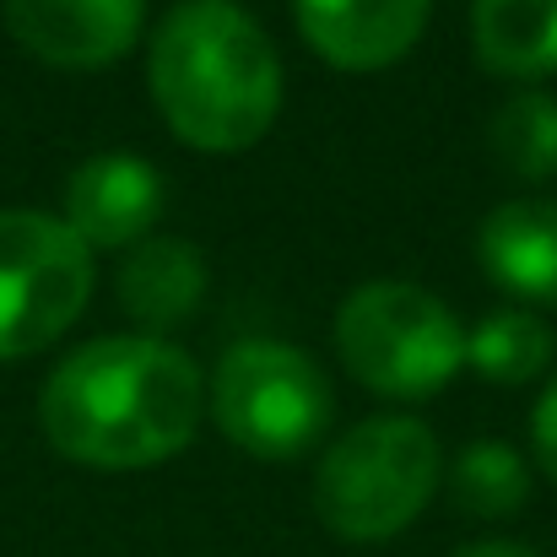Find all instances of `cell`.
<instances>
[{
    "label": "cell",
    "instance_id": "1",
    "mask_svg": "<svg viewBox=\"0 0 557 557\" xmlns=\"http://www.w3.org/2000/svg\"><path fill=\"white\" fill-rule=\"evenodd\" d=\"M206 384L185 347L163 336H98L44 379L38 422L54 455L92 471H141L195 438Z\"/></svg>",
    "mask_w": 557,
    "mask_h": 557
},
{
    "label": "cell",
    "instance_id": "2",
    "mask_svg": "<svg viewBox=\"0 0 557 557\" xmlns=\"http://www.w3.org/2000/svg\"><path fill=\"white\" fill-rule=\"evenodd\" d=\"M163 125L195 152L255 147L282 109V54L238 0H185L147 49Z\"/></svg>",
    "mask_w": 557,
    "mask_h": 557
},
{
    "label": "cell",
    "instance_id": "3",
    "mask_svg": "<svg viewBox=\"0 0 557 557\" xmlns=\"http://www.w3.org/2000/svg\"><path fill=\"white\" fill-rule=\"evenodd\" d=\"M438 482L444 455L422 417H369L320 455L314 509L342 542H389L433 504Z\"/></svg>",
    "mask_w": 557,
    "mask_h": 557
},
{
    "label": "cell",
    "instance_id": "4",
    "mask_svg": "<svg viewBox=\"0 0 557 557\" xmlns=\"http://www.w3.org/2000/svg\"><path fill=\"white\" fill-rule=\"evenodd\" d=\"M336 358L363 389L422 400L466 369V331L449 304L411 282H363L336 309Z\"/></svg>",
    "mask_w": 557,
    "mask_h": 557
},
{
    "label": "cell",
    "instance_id": "5",
    "mask_svg": "<svg viewBox=\"0 0 557 557\" xmlns=\"http://www.w3.org/2000/svg\"><path fill=\"white\" fill-rule=\"evenodd\" d=\"M331 379L293 342H238L211 373V417L255 460H298L331 428Z\"/></svg>",
    "mask_w": 557,
    "mask_h": 557
},
{
    "label": "cell",
    "instance_id": "6",
    "mask_svg": "<svg viewBox=\"0 0 557 557\" xmlns=\"http://www.w3.org/2000/svg\"><path fill=\"white\" fill-rule=\"evenodd\" d=\"M92 298V249L49 211H0V363L54 347Z\"/></svg>",
    "mask_w": 557,
    "mask_h": 557
},
{
    "label": "cell",
    "instance_id": "7",
    "mask_svg": "<svg viewBox=\"0 0 557 557\" xmlns=\"http://www.w3.org/2000/svg\"><path fill=\"white\" fill-rule=\"evenodd\" d=\"M147 0H5L11 38L60 71H103L141 38Z\"/></svg>",
    "mask_w": 557,
    "mask_h": 557
},
{
    "label": "cell",
    "instance_id": "8",
    "mask_svg": "<svg viewBox=\"0 0 557 557\" xmlns=\"http://www.w3.org/2000/svg\"><path fill=\"white\" fill-rule=\"evenodd\" d=\"M169 206V180L136 152H98L65 180V227L87 249H131L152 238Z\"/></svg>",
    "mask_w": 557,
    "mask_h": 557
},
{
    "label": "cell",
    "instance_id": "9",
    "mask_svg": "<svg viewBox=\"0 0 557 557\" xmlns=\"http://www.w3.org/2000/svg\"><path fill=\"white\" fill-rule=\"evenodd\" d=\"M433 0H293L304 44L336 71H384L428 27Z\"/></svg>",
    "mask_w": 557,
    "mask_h": 557
},
{
    "label": "cell",
    "instance_id": "10",
    "mask_svg": "<svg viewBox=\"0 0 557 557\" xmlns=\"http://www.w3.org/2000/svg\"><path fill=\"white\" fill-rule=\"evenodd\" d=\"M482 271L520 304H557V195H520L476 227Z\"/></svg>",
    "mask_w": 557,
    "mask_h": 557
},
{
    "label": "cell",
    "instance_id": "11",
    "mask_svg": "<svg viewBox=\"0 0 557 557\" xmlns=\"http://www.w3.org/2000/svg\"><path fill=\"white\" fill-rule=\"evenodd\" d=\"M200 298H206V255L189 238L152 233V238L131 244V255L120 265V304L141 325V336L180 331L200 309Z\"/></svg>",
    "mask_w": 557,
    "mask_h": 557
},
{
    "label": "cell",
    "instance_id": "12",
    "mask_svg": "<svg viewBox=\"0 0 557 557\" xmlns=\"http://www.w3.org/2000/svg\"><path fill=\"white\" fill-rule=\"evenodd\" d=\"M471 49L493 76H553L557 0H471Z\"/></svg>",
    "mask_w": 557,
    "mask_h": 557
},
{
    "label": "cell",
    "instance_id": "13",
    "mask_svg": "<svg viewBox=\"0 0 557 557\" xmlns=\"http://www.w3.org/2000/svg\"><path fill=\"white\" fill-rule=\"evenodd\" d=\"M557 352L553 325L536 309H493L466 331V363L493 379V384H525L536 373H547Z\"/></svg>",
    "mask_w": 557,
    "mask_h": 557
},
{
    "label": "cell",
    "instance_id": "14",
    "mask_svg": "<svg viewBox=\"0 0 557 557\" xmlns=\"http://www.w3.org/2000/svg\"><path fill=\"white\" fill-rule=\"evenodd\" d=\"M449 498L455 509L476 515V520H504L520 515L531 498V466L515 444L504 438H476L471 449L455 455L449 466Z\"/></svg>",
    "mask_w": 557,
    "mask_h": 557
},
{
    "label": "cell",
    "instance_id": "15",
    "mask_svg": "<svg viewBox=\"0 0 557 557\" xmlns=\"http://www.w3.org/2000/svg\"><path fill=\"white\" fill-rule=\"evenodd\" d=\"M487 141H493V158L536 185V180H553L557 174V98L547 92H515L509 103H498L493 125H487Z\"/></svg>",
    "mask_w": 557,
    "mask_h": 557
},
{
    "label": "cell",
    "instance_id": "16",
    "mask_svg": "<svg viewBox=\"0 0 557 557\" xmlns=\"http://www.w3.org/2000/svg\"><path fill=\"white\" fill-rule=\"evenodd\" d=\"M531 444H536V466L557 482V373L553 384L542 389L536 411H531Z\"/></svg>",
    "mask_w": 557,
    "mask_h": 557
},
{
    "label": "cell",
    "instance_id": "17",
    "mask_svg": "<svg viewBox=\"0 0 557 557\" xmlns=\"http://www.w3.org/2000/svg\"><path fill=\"white\" fill-rule=\"evenodd\" d=\"M455 557H542V553H531L520 542H476V547H460Z\"/></svg>",
    "mask_w": 557,
    "mask_h": 557
}]
</instances>
